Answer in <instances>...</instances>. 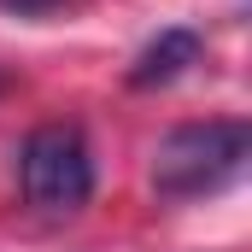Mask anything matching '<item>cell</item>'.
Wrapping results in <instances>:
<instances>
[{
  "label": "cell",
  "instance_id": "cell-3",
  "mask_svg": "<svg viewBox=\"0 0 252 252\" xmlns=\"http://www.w3.org/2000/svg\"><path fill=\"white\" fill-rule=\"evenodd\" d=\"M199 53H205V41H199L193 30H164L158 41H147V47L135 53L129 82H135V88H164V82H176L188 64H199Z\"/></svg>",
  "mask_w": 252,
  "mask_h": 252
},
{
  "label": "cell",
  "instance_id": "cell-1",
  "mask_svg": "<svg viewBox=\"0 0 252 252\" xmlns=\"http://www.w3.org/2000/svg\"><path fill=\"white\" fill-rule=\"evenodd\" d=\"M252 158V129L241 118H211V124H182L153 147V193L170 205L211 199L235 188Z\"/></svg>",
  "mask_w": 252,
  "mask_h": 252
},
{
  "label": "cell",
  "instance_id": "cell-2",
  "mask_svg": "<svg viewBox=\"0 0 252 252\" xmlns=\"http://www.w3.org/2000/svg\"><path fill=\"white\" fill-rule=\"evenodd\" d=\"M18 182L35 211L70 217L94 199V147L76 124H41L18 147Z\"/></svg>",
  "mask_w": 252,
  "mask_h": 252
},
{
  "label": "cell",
  "instance_id": "cell-4",
  "mask_svg": "<svg viewBox=\"0 0 252 252\" xmlns=\"http://www.w3.org/2000/svg\"><path fill=\"white\" fill-rule=\"evenodd\" d=\"M6 6H18V12H41V6H53V0H6Z\"/></svg>",
  "mask_w": 252,
  "mask_h": 252
}]
</instances>
